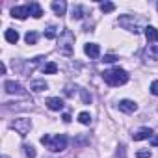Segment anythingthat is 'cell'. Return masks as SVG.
<instances>
[{"mask_svg": "<svg viewBox=\"0 0 158 158\" xmlns=\"http://www.w3.org/2000/svg\"><path fill=\"white\" fill-rule=\"evenodd\" d=\"M102 78L104 82L110 84V86H123L128 82V73L125 69H119V67H114V69H108L102 73Z\"/></svg>", "mask_w": 158, "mask_h": 158, "instance_id": "1", "label": "cell"}, {"mask_svg": "<svg viewBox=\"0 0 158 158\" xmlns=\"http://www.w3.org/2000/svg\"><path fill=\"white\" fill-rule=\"evenodd\" d=\"M41 143L47 145L48 151H52V152H60V151H63V149L67 147V136L58 134V136L50 138L48 134H45V136H41Z\"/></svg>", "mask_w": 158, "mask_h": 158, "instance_id": "2", "label": "cell"}, {"mask_svg": "<svg viewBox=\"0 0 158 158\" xmlns=\"http://www.w3.org/2000/svg\"><path fill=\"white\" fill-rule=\"evenodd\" d=\"M73 47H74V35L71 34V30L63 28V32H61V35H60V41H58V50H60V54L71 56V54H73Z\"/></svg>", "mask_w": 158, "mask_h": 158, "instance_id": "3", "label": "cell"}, {"mask_svg": "<svg viewBox=\"0 0 158 158\" xmlns=\"http://www.w3.org/2000/svg\"><path fill=\"white\" fill-rule=\"evenodd\" d=\"M119 24H121L125 30L134 32V34H138V32L141 30V24H139V21H134V15H123V17L119 19Z\"/></svg>", "mask_w": 158, "mask_h": 158, "instance_id": "4", "label": "cell"}, {"mask_svg": "<svg viewBox=\"0 0 158 158\" xmlns=\"http://www.w3.org/2000/svg\"><path fill=\"white\" fill-rule=\"evenodd\" d=\"M11 127H13V130H17L19 136L24 138V136L30 132V128H32V121L26 119V117H19V119H15V121L11 123Z\"/></svg>", "mask_w": 158, "mask_h": 158, "instance_id": "5", "label": "cell"}, {"mask_svg": "<svg viewBox=\"0 0 158 158\" xmlns=\"http://www.w3.org/2000/svg\"><path fill=\"white\" fill-rule=\"evenodd\" d=\"M4 89H6L10 95H21V97L26 95V91L23 89V86H21L19 82H15V80H6V82H4Z\"/></svg>", "mask_w": 158, "mask_h": 158, "instance_id": "6", "label": "cell"}, {"mask_svg": "<svg viewBox=\"0 0 158 158\" xmlns=\"http://www.w3.org/2000/svg\"><path fill=\"white\" fill-rule=\"evenodd\" d=\"M119 110H121V112H125V114H132V112H136V110H138V104H136L134 101L123 99V101H119Z\"/></svg>", "mask_w": 158, "mask_h": 158, "instance_id": "7", "label": "cell"}, {"mask_svg": "<svg viewBox=\"0 0 158 158\" xmlns=\"http://www.w3.org/2000/svg\"><path fill=\"white\" fill-rule=\"evenodd\" d=\"M11 15L15 17V19H26L28 15H30V10H28V6H17V8H13L11 10Z\"/></svg>", "mask_w": 158, "mask_h": 158, "instance_id": "8", "label": "cell"}, {"mask_svg": "<svg viewBox=\"0 0 158 158\" xmlns=\"http://www.w3.org/2000/svg\"><path fill=\"white\" fill-rule=\"evenodd\" d=\"M143 58L156 61V60H158V45H147V48H145V52H143Z\"/></svg>", "mask_w": 158, "mask_h": 158, "instance_id": "9", "label": "cell"}, {"mask_svg": "<svg viewBox=\"0 0 158 158\" xmlns=\"http://www.w3.org/2000/svg\"><path fill=\"white\" fill-rule=\"evenodd\" d=\"M84 52H86L89 58H99V54H101V47H99L97 43H88V45L84 47Z\"/></svg>", "mask_w": 158, "mask_h": 158, "instance_id": "10", "label": "cell"}, {"mask_svg": "<svg viewBox=\"0 0 158 158\" xmlns=\"http://www.w3.org/2000/svg\"><path fill=\"white\" fill-rule=\"evenodd\" d=\"M132 138L136 141H141V139H147V138H152V130L151 128H139L132 134Z\"/></svg>", "mask_w": 158, "mask_h": 158, "instance_id": "11", "label": "cell"}, {"mask_svg": "<svg viewBox=\"0 0 158 158\" xmlns=\"http://www.w3.org/2000/svg\"><path fill=\"white\" fill-rule=\"evenodd\" d=\"M47 106H48L50 110L58 112V110H61V108H63V101H61L60 97H50V99L47 101Z\"/></svg>", "mask_w": 158, "mask_h": 158, "instance_id": "12", "label": "cell"}, {"mask_svg": "<svg viewBox=\"0 0 158 158\" xmlns=\"http://www.w3.org/2000/svg\"><path fill=\"white\" fill-rule=\"evenodd\" d=\"M143 30H145V37H147L151 43H156V41H158V30H156L154 26H145Z\"/></svg>", "mask_w": 158, "mask_h": 158, "instance_id": "13", "label": "cell"}, {"mask_svg": "<svg viewBox=\"0 0 158 158\" xmlns=\"http://www.w3.org/2000/svg\"><path fill=\"white\" fill-rule=\"evenodd\" d=\"M28 10H30V15L35 17V19H39V17L43 15V10H41V6H39L37 2H30V4H28Z\"/></svg>", "mask_w": 158, "mask_h": 158, "instance_id": "14", "label": "cell"}, {"mask_svg": "<svg viewBox=\"0 0 158 158\" xmlns=\"http://www.w3.org/2000/svg\"><path fill=\"white\" fill-rule=\"evenodd\" d=\"M4 37H6V41H8V43H13V45H15V43L19 41V32H17V30H11V28H10V30H6Z\"/></svg>", "mask_w": 158, "mask_h": 158, "instance_id": "15", "label": "cell"}, {"mask_svg": "<svg viewBox=\"0 0 158 158\" xmlns=\"http://www.w3.org/2000/svg\"><path fill=\"white\" fill-rule=\"evenodd\" d=\"M52 10H54V13L60 17V15H63V13H65L67 4H65V2H61V0H60V2H52Z\"/></svg>", "mask_w": 158, "mask_h": 158, "instance_id": "16", "label": "cell"}, {"mask_svg": "<svg viewBox=\"0 0 158 158\" xmlns=\"http://www.w3.org/2000/svg\"><path fill=\"white\" fill-rule=\"evenodd\" d=\"M41 71H43L45 74H54V73L58 71V65H56L54 61H48V63H45V65L41 67Z\"/></svg>", "mask_w": 158, "mask_h": 158, "instance_id": "17", "label": "cell"}, {"mask_svg": "<svg viewBox=\"0 0 158 158\" xmlns=\"http://www.w3.org/2000/svg\"><path fill=\"white\" fill-rule=\"evenodd\" d=\"M30 88H32L34 91H45L48 86H47V82H45V80H34Z\"/></svg>", "mask_w": 158, "mask_h": 158, "instance_id": "18", "label": "cell"}, {"mask_svg": "<svg viewBox=\"0 0 158 158\" xmlns=\"http://www.w3.org/2000/svg\"><path fill=\"white\" fill-rule=\"evenodd\" d=\"M71 17L76 19V21L82 19V17H84V8H82V6H73V15H71Z\"/></svg>", "mask_w": 158, "mask_h": 158, "instance_id": "19", "label": "cell"}, {"mask_svg": "<svg viewBox=\"0 0 158 158\" xmlns=\"http://www.w3.org/2000/svg\"><path fill=\"white\" fill-rule=\"evenodd\" d=\"M114 10H115V4H112V2H101V11L110 13V11H114Z\"/></svg>", "mask_w": 158, "mask_h": 158, "instance_id": "20", "label": "cell"}, {"mask_svg": "<svg viewBox=\"0 0 158 158\" xmlns=\"http://www.w3.org/2000/svg\"><path fill=\"white\" fill-rule=\"evenodd\" d=\"M24 39H26L28 45H35V43H37V34H35V32H28V34L24 35Z\"/></svg>", "mask_w": 158, "mask_h": 158, "instance_id": "21", "label": "cell"}, {"mask_svg": "<svg viewBox=\"0 0 158 158\" xmlns=\"http://www.w3.org/2000/svg\"><path fill=\"white\" fill-rule=\"evenodd\" d=\"M23 152L28 156V158H35V149L32 145H23Z\"/></svg>", "mask_w": 158, "mask_h": 158, "instance_id": "22", "label": "cell"}, {"mask_svg": "<svg viewBox=\"0 0 158 158\" xmlns=\"http://www.w3.org/2000/svg\"><path fill=\"white\" fill-rule=\"evenodd\" d=\"M78 121H80L82 125H89V123H91V115H89L88 112H82L80 115H78Z\"/></svg>", "mask_w": 158, "mask_h": 158, "instance_id": "23", "label": "cell"}, {"mask_svg": "<svg viewBox=\"0 0 158 158\" xmlns=\"http://www.w3.org/2000/svg\"><path fill=\"white\" fill-rule=\"evenodd\" d=\"M45 37H47V39H54V37H56V26H54V24H50V26L45 30Z\"/></svg>", "mask_w": 158, "mask_h": 158, "instance_id": "24", "label": "cell"}, {"mask_svg": "<svg viewBox=\"0 0 158 158\" xmlns=\"http://www.w3.org/2000/svg\"><path fill=\"white\" fill-rule=\"evenodd\" d=\"M136 156H138V158H151V151H149V149H145V151H138Z\"/></svg>", "mask_w": 158, "mask_h": 158, "instance_id": "25", "label": "cell"}, {"mask_svg": "<svg viewBox=\"0 0 158 158\" xmlns=\"http://www.w3.org/2000/svg\"><path fill=\"white\" fill-rule=\"evenodd\" d=\"M82 99H84V104H89L91 102V95L88 91H84V89H82Z\"/></svg>", "mask_w": 158, "mask_h": 158, "instance_id": "26", "label": "cell"}, {"mask_svg": "<svg viewBox=\"0 0 158 158\" xmlns=\"http://www.w3.org/2000/svg\"><path fill=\"white\" fill-rule=\"evenodd\" d=\"M115 60H117V56H114V54H106V56H104V61H106V63H114Z\"/></svg>", "mask_w": 158, "mask_h": 158, "instance_id": "27", "label": "cell"}, {"mask_svg": "<svg viewBox=\"0 0 158 158\" xmlns=\"http://www.w3.org/2000/svg\"><path fill=\"white\" fill-rule=\"evenodd\" d=\"M151 93H152V95H158V80H154V82L151 84Z\"/></svg>", "mask_w": 158, "mask_h": 158, "instance_id": "28", "label": "cell"}, {"mask_svg": "<svg viewBox=\"0 0 158 158\" xmlns=\"http://www.w3.org/2000/svg\"><path fill=\"white\" fill-rule=\"evenodd\" d=\"M151 145H152V147H158V136H152V138H151Z\"/></svg>", "mask_w": 158, "mask_h": 158, "instance_id": "29", "label": "cell"}, {"mask_svg": "<svg viewBox=\"0 0 158 158\" xmlns=\"http://www.w3.org/2000/svg\"><path fill=\"white\" fill-rule=\"evenodd\" d=\"M61 119H63L65 123H69V121H71V115H69V114H63V117H61Z\"/></svg>", "mask_w": 158, "mask_h": 158, "instance_id": "30", "label": "cell"}]
</instances>
